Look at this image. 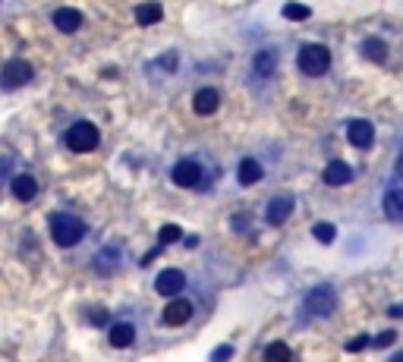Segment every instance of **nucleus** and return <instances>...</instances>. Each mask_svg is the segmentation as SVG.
<instances>
[{
    "label": "nucleus",
    "instance_id": "nucleus-18",
    "mask_svg": "<svg viewBox=\"0 0 403 362\" xmlns=\"http://www.w3.org/2000/svg\"><path fill=\"white\" fill-rule=\"evenodd\" d=\"M133 16H136V22H139V26H155V22H161L164 10H161V4L148 0V4H139V6H136Z\"/></svg>",
    "mask_w": 403,
    "mask_h": 362
},
{
    "label": "nucleus",
    "instance_id": "nucleus-22",
    "mask_svg": "<svg viewBox=\"0 0 403 362\" xmlns=\"http://www.w3.org/2000/svg\"><path fill=\"white\" fill-rule=\"evenodd\" d=\"M312 16V10L306 4H287L284 6V19H290V22H306Z\"/></svg>",
    "mask_w": 403,
    "mask_h": 362
},
{
    "label": "nucleus",
    "instance_id": "nucleus-7",
    "mask_svg": "<svg viewBox=\"0 0 403 362\" xmlns=\"http://www.w3.org/2000/svg\"><path fill=\"white\" fill-rule=\"evenodd\" d=\"M189 319H193V303H189V299H180V296L170 299L161 312V324H167V328H180V324H186Z\"/></svg>",
    "mask_w": 403,
    "mask_h": 362
},
{
    "label": "nucleus",
    "instance_id": "nucleus-10",
    "mask_svg": "<svg viewBox=\"0 0 403 362\" xmlns=\"http://www.w3.org/2000/svg\"><path fill=\"white\" fill-rule=\"evenodd\" d=\"M347 139H350V145H356V148H369L372 142H375V126H372L369 120H353V123L347 126Z\"/></svg>",
    "mask_w": 403,
    "mask_h": 362
},
{
    "label": "nucleus",
    "instance_id": "nucleus-17",
    "mask_svg": "<svg viewBox=\"0 0 403 362\" xmlns=\"http://www.w3.org/2000/svg\"><path fill=\"white\" fill-rule=\"evenodd\" d=\"M382 211L391 221H403V190H387L382 199Z\"/></svg>",
    "mask_w": 403,
    "mask_h": 362
},
{
    "label": "nucleus",
    "instance_id": "nucleus-23",
    "mask_svg": "<svg viewBox=\"0 0 403 362\" xmlns=\"http://www.w3.org/2000/svg\"><path fill=\"white\" fill-rule=\"evenodd\" d=\"M177 239H183V230L177 227V224H164L161 230H158V246H167V243H177Z\"/></svg>",
    "mask_w": 403,
    "mask_h": 362
},
{
    "label": "nucleus",
    "instance_id": "nucleus-30",
    "mask_svg": "<svg viewBox=\"0 0 403 362\" xmlns=\"http://www.w3.org/2000/svg\"><path fill=\"white\" fill-rule=\"evenodd\" d=\"M387 315H391V319H400V315H403V306H391V309H387Z\"/></svg>",
    "mask_w": 403,
    "mask_h": 362
},
{
    "label": "nucleus",
    "instance_id": "nucleus-19",
    "mask_svg": "<svg viewBox=\"0 0 403 362\" xmlns=\"http://www.w3.org/2000/svg\"><path fill=\"white\" fill-rule=\"evenodd\" d=\"M362 54H366V60H372V63H384V60H387V41L366 38V41H362Z\"/></svg>",
    "mask_w": 403,
    "mask_h": 362
},
{
    "label": "nucleus",
    "instance_id": "nucleus-2",
    "mask_svg": "<svg viewBox=\"0 0 403 362\" xmlns=\"http://www.w3.org/2000/svg\"><path fill=\"white\" fill-rule=\"evenodd\" d=\"M63 142H66V148H70V152L88 155V152H95V148H98V142H101V133H98L95 123H88V120H79V123H73L70 130H66Z\"/></svg>",
    "mask_w": 403,
    "mask_h": 362
},
{
    "label": "nucleus",
    "instance_id": "nucleus-27",
    "mask_svg": "<svg viewBox=\"0 0 403 362\" xmlns=\"http://www.w3.org/2000/svg\"><path fill=\"white\" fill-rule=\"evenodd\" d=\"M394 341H397V334H394V331H384V334H378L375 341H372V346H378V350H384V346H391Z\"/></svg>",
    "mask_w": 403,
    "mask_h": 362
},
{
    "label": "nucleus",
    "instance_id": "nucleus-32",
    "mask_svg": "<svg viewBox=\"0 0 403 362\" xmlns=\"http://www.w3.org/2000/svg\"><path fill=\"white\" fill-rule=\"evenodd\" d=\"M391 362H403V353H394V359Z\"/></svg>",
    "mask_w": 403,
    "mask_h": 362
},
{
    "label": "nucleus",
    "instance_id": "nucleus-25",
    "mask_svg": "<svg viewBox=\"0 0 403 362\" xmlns=\"http://www.w3.org/2000/svg\"><path fill=\"white\" fill-rule=\"evenodd\" d=\"M108 309H92V312H86V321L95 324V328H101V324H108Z\"/></svg>",
    "mask_w": 403,
    "mask_h": 362
},
{
    "label": "nucleus",
    "instance_id": "nucleus-20",
    "mask_svg": "<svg viewBox=\"0 0 403 362\" xmlns=\"http://www.w3.org/2000/svg\"><path fill=\"white\" fill-rule=\"evenodd\" d=\"M252 63H255L258 76H271V73H275V66H277V57H275V51H258Z\"/></svg>",
    "mask_w": 403,
    "mask_h": 362
},
{
    "label": "nucleus",
    "instance_id": "nucleus-16",
    "mask_svg": "<svg viewBox=\"0 0 403 362\" xmlns=\"http://www.w3.org/2000/svg\"><path fill=\"white\" fill-rule=\"evenodd\" d=\"M111 346H117V350H123V346H129V343H136V328L129 321H117L111 328Z\"/></svg>",
    "mask_w": 403,
    "mask_h": 362
},
{
    "label": "nucleus",
    "instance_id": "nucleus-1",
    "mask_svg": "<svg viewBox=\"0 0 403 362\" xmlns=\"http://www.w3.org/2000/svg\"><path fill=\"white\" fill-rule=\"evenodd\" d=\"M86 221L76 214H66V211H57V214H51V237H54V243L60 249H70L76 243H82V237H86Z\"/></svg>",
    "mask_w": 403,
    "mask_h": 362
},
{
    "label": "nucleus",
    "instance_id": "nucleus-4",
    "mask_svg": "<svg viewBox=\"0 0 403 362\" xmlns=\"http://www.w3.org/2000/svg\"><path fill=\"white\" fill-rule=\"evenodd\" d=\"M334 309H337V293H334V286H328V284L312 286L309 296H306V312L315 315V319H325Z\"/></svg>",
    "mask_w": 403,
    "mask_h": 362
},
{
    "label": "nucleus",
    "instance_id": "nucleus-21",
    "mask_svg": "<svg viewBox=\"0 0 403 362\" xmlns=\"http://www.w3.org/2000/svg\"><path fill=\"white\" fill-rule=\"evenodd\" d=\"M265 362H290V346L284 341H275L265 346Z\"/></svg>",
    "mask_w": 403,
    "mask_h": 362
},
{
    "label": "nucleus",
    "instance_id": "nucleus-8",
    "mask_svg": "<svg viewBox=\"0 0 403 362\" xmlns=\"http://www.w3.org/2000/svg\"><path fill=\"white\" fill-rule=\"evenodd\" d=\"M293 208H296L293 195H275V199L268 202V208H265V221H268L271 227H280V224L293 214Z\"/></svg>",
    "mask_w": 403,
    "mask_h": 362
},
{
    "label": "nucleus",
    "instance_id": "nucleus-28",
    "mask_svg": "<svg viewBox=\"0 0 403 362\" xmlns=\"http://www.w3.org/2000/svg\"><path fill=\"white\" fill-rule=\"evenodd\" d=\"M230 356H233V346H230V343H224V346H220V350H215V353H211V362H227Z\"/></svg>",
    "mask_w": 403,
    "mask_h": 362
},
{
    "label": "nucleus",
    "instance_id": "nucleus-3",
    "mask_svg": "<svg viewBox=\"0 0 403 362\" xmlns=\"http://www.w3.org/2000/svg\"><path fill=\"white\" fill-rule=\"evenodd\" d=\"M296 63H300V70L306 73V76H325L331 66V54L325 44H306V48L300 51V57H296Z\"/></svg>",
    "mask_w": 403,
    "mask_h": 362
},
{
    "label": "nucleus",
    "instance_id": "nucleus-26",
    "mask_svg": "<svg viewBox=\"0 0 403 362\" xmlns=\"http://www.w3.org/2000/svg\"><path fill=\"white\" fill-rule=\"evenodd\" d=\"M369 343H372V337L369 334H359V337H353V341L347 343V353H362Z\"/></svg>",
    "mask_w": 403,
    "mask_h": 362
},
{
    "label": "nucleus",
    "instance_id": "nucleus-31",
    "mask_svg": "<svg viewBox=\"0 0 403 362\" xmlns=\"http://www.w3.org/2000/svg\"><path fill=\"white\" fill-rule=\"evenodd\" d=\"M394 170H397V177L403 180V152L397 155V164H394Z\"/></svg>",
    "mask_w": 403,
    "mask_h": 362
},
{
    "label": "nucleus",
    "instance_id": "nucleus-6",
    "mask_svg": "<svg viewBox=\"0 0 403 362\" xmlns=\"http://www.w3.org/2000/svg\"><path fill=\"white\" fill-rule=\"evenodd\" d=\"M173 183L183 186V190H193V186L202 183V164L186 157V161H177L173 164Z\"/></svg>",
    "mask_w": 403,
    "mask_h": 362
},
{
    "label": "nucleus",
    "instance_id": "nucleus-9",
    "mask_svg": "<svg viewBox=\"0 0 403 362\" xmlns=\"http://www.w3.org/2000/svg\"><path fill=\"white\" fill-rule=\"evenodd\" d=\"M186 286V274L177 268H164L161 274L155 277V290L161 293V296H177V293H183Z\"/></svg>",
    "mask_w": 403,
    "mask_h": 362
},
{
    "label": "nucleus",
    "instance_id": "nucleus-13",
    "mask_svg": "<svg viewBox=\"0 0 403 362\" xmlns=\"http://www.w3.org/2000/svg\"><path fill=\"white\" fill-rule=\"evenodd\" d=\"M322 177H325V183L328 186H347L350 180H353V167H350L347 161H331Z\"/></svg>",
    "mask_w": 403,
    "mask_h": 362
},
{
    "label": "nucleus",
    "instance_id": "nucleus-5",
    "mask_svg": "<svg viewBox=\"0 0 403 362\" xmlns=\"http://www.w3.org/2000/svg\"><path fill=\"white\" fill-rule=\"evenodd\" d=\"M32 76H35V66L29 63V60H10V63H4V70H0V86L19 88V86H26V82H32Z\"/></svg>",
    "mask_w": 403,
    "mask_h": 362
},
{
    "label": "nucleus",
    "instance_id": "nucleus-14",
    "mask_svg": "<svg viewBox=\"0 0 403 362\" xmlns=\"http://www.w3.org/2000/svg\"><path fill=\"white\" fill-rule=\"evenodd\" d=\"M10 192L16 195L19 202H32L35 195H38V180H35V177H29V173H19V177H13Z\"/></svg>",
    "mask_w": 403,
    "mask_h": 362
},
{
    "label": "nucleus",
    "instance_id": "nucleus-29",
    "mask_svg": "<svg viewBox=\"0 0 403 362\" xmlns=\"http://www.w3.org/2000/svg\"><path fill=\"white\" fill-rule=\"evenodd\" d=\"M10 167H13V157H6V155H0V180L10 173Z\"/></svg>",
    "mask_w": 403,
    "mask_h": 362
},
{
    "label": "nucleus",
    "instance_id": "nucleus-24",
    "mask_svg": "<svg viewBox=\"0 0 403 362\" xmlns=\"http://www.w3.org/2000/svg\"><path fill=\"white\" fill-rule=\"evenodd\" d=\"M312 237H315L318 243H334V237H337V227H334V224H328V221H322V224H315V227H312Z\"/></svg>",
    "mask_w": 403,
    "mask_h": 362
},
{
    "label": "nucleus",
    "instance_id": "nucleus-11",
    "mask_svg": "<svg viewBox=\"0 0 403 362\" xmlns=\"http://www.w3.org/2000/svg\"><path fill=\"white\" fill-rule=\"evenodd\" d=\"M220 108V95H218V88H199L193 98V110L199 117H208V114H215V110Z\"/></svg>",
    "mask_w": 403,
    "mask_h": 362
},
{
    "label": "nucleus",
    "instance_id": "nucleus-15",
    "mask_svg": "<svg viewBox=\"0 0 403 362\" xmlns=\"http://www.w3.org/2000/svg\"><path fill=\"white\" fill-rule=\"evenodd\" d=\"M262 177H265V167H262V164H258L255 157H243L240 167H237V180H240V183H243V186H255Z\"/></svg>",
    "mask_w": 403,
    "mask_h": 362
},
{
    "label": "nucleus",
    "instance_id": "nucleus-12",
    "mask_svg": "<svg viewBox=\"0 0 403 362\" xmlns=\"http://www.w3.org/2000/svg\"><path fill=\"white\" fill-rule=\"evenodd\" d=\"M54 26H57L63 35L79 32V26H82V13H79V10H73V6H60V10L54 13Z\"/></svg>",
    "mask_w": 403,
    "mask_h": 362
}]
</instances>
